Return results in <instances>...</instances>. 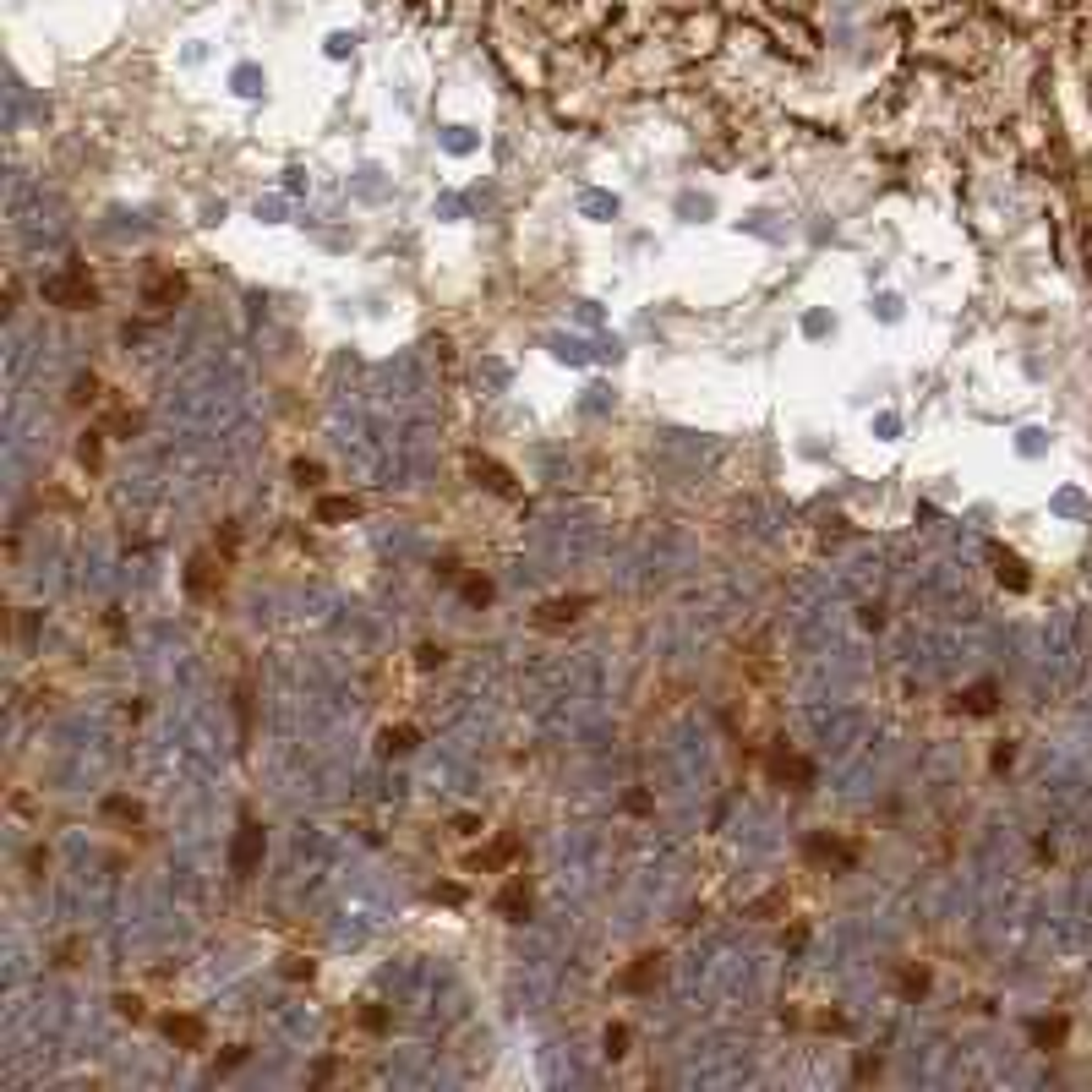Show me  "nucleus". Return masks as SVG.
<instances>
[{
	"mask_svg": "<svg viewBox=\"0 0 1092 1092\" xmlns=\"http://www.w3.org/2000/svg\"><path fill=\"white\" fill-rule=\"evenodd\" d=\"M50 295H55V301H83V306H87V301H93V285L71 273V279H55V285H50Z\"/></svg>",
	"mask_w": 1092,
	"mask_h": 1092,
	"instance_id": "nucleus-1",
	"label": "nucleus"
},
{
	"mask_svg": "<svg viewBox=\"0 0 1092 1092\" xmlns=\"http://www.w3.org/2000/svg\"><path fill=\"white\" fill-rule=\"evenodd\" d=\"M257 835H262V831H252V825H246V841H241V852H235V863H241V868H246V863H252V852H257Z\"/></svg>",
	"mask_w": 1092,
	"mask_h": 1092,
	"instance_id": "nucleus-2",
	"label": "nucleus"
},
{
	"mask_svg": "<svg viewBox=\"0 0 1092 1092\" xmlns=\"http://www.w3.org/2000/svg\"><path fill=\"white\" fill-rule=\"evenodd\" d=\"M355 514V503H322V519H345Z\"/></svg>",
	"mask_w": 1092,
	"mask_h": 1092,
	"instance_id": "nucleus-3",
	"label": "nucleus"
}]
</instances>
